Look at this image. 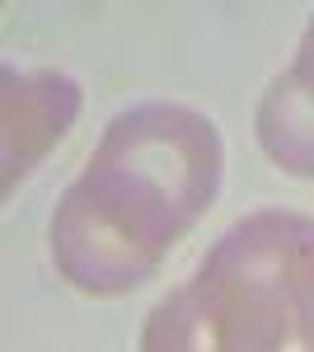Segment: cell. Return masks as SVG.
Listing matches in <instances>:
<instances>
[{
	"label": "cell",
	"mask_w": 314,
	"mask_h": 352,
	"mask_svg": "<svg viewBox=\"0 0 314 352\" xmlns=\"http://www.w3.org/2000/svg\"><path fill=\"white\" fill-rule=\"evenodd\" d=\"M221 188V132L183 104H136L108 122L52 217V258L89 296L150 282Z\"/></svg>",
	"instance_id": "obj_1"
},
{
	"label": "cell",
	"mask_w": 314,
	"mask_h": 352,
	"mask_svg": "<svg viewBox=\"0 0 314 352\" xmlns=\"http://www.w3.org/2000/svg\"><path fill=\"white\" fill-rule=\"evenodd\" d=\"M141 352H314V217H239L150 310Z\"/></svg>",
	"instance_id": "obj_2"
},
{
	"label": "cell",
	"mask_w": 314,
	"mask_h": 352,
	"mask_svg": "<svg viewBox=\"0 0 314 352\" xmlns=\"http://www.w3.org/2000/svg\"><path fill=\"white\" fill-rule=\"evenodd\" d=\"M80 85L61 71H5V192L71 132Z\"/></svg>",
	"instance_id": "obj_3"
},
{
	"label": "cell",
	"mask_w": 314,
	"mask_h": 352,
	"mask_svg": "<svg viewBox=\"0 0 314 352\" xmlns=\"http://www.w3.org/2000/svg\"><path fill=\"white\" fill-rule=\"evenodd\" d=\"M258 146L295 179H314V19L287 76L258 104Z\"/></svg>",
	"instance_id": "obj_4"
}]
</instances>
